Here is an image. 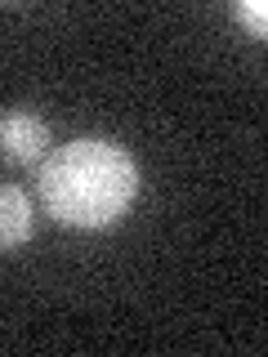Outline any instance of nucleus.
I'll return each mask as SVG.
<instances>
[{"label": "nucleus", "mask_w": 268, "mask_h": 357, "mask_svg": "<svg viewBox=\"0 0 268 357\" xmlns=\"http://www.w3.org/2000/svg\"><path fill=\"white\" fill-rule=\"evenodd\" d=\"M36 232V206L18 183H0V250L31 241Z\"/></svg>", "instance_id": "3"}, {"label": "nucleus", "mask_w": 268, "mask_h": 357, "mask_svg": "<svg viewBox=\"0 0 268 357\" xmlns=\"http://www.w3.org/2000/svg\"><path fill=\"white\" fill-rule=\"evenodd\" d=\"M139 197V165L112 139H72L40 161V206L67 228H112Z\"/></svg>", "instance_id": "1"}, {"label": "nucleus", "mask_w": 268, "mask_h": 357, "mask_svg": "<svg viewBox=\"0 0 268 357\" xmlns=\"http://www.w3.org/2000/svg\"><path fill=\"white\" fill-rule=\"evenodd\" d=\"M232 14H237L246 27L255 31V36H264V31H268V5H264V0H237V9H232Z\"/></svg>", "instance_id": "4"}, {"label": "nucleus", "mask_w": 268, "mask_h": 357, "mask_svg": "<svg viewBox=\"0 0 268 357\" xmlns=\"http://www.w3.org/2000/svg\"><path fill=\"white\" fill-rule=\"evenodd\" d=\"M50 156V126L45 116L27 107H14L0 116V161L9 165H36Z\"/></svg>", "instance_id": "2"}]
</instances>
